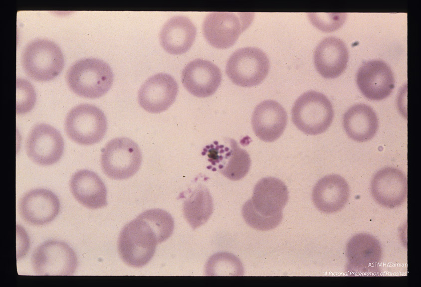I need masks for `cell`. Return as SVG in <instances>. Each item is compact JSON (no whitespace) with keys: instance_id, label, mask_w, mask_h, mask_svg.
I'll use <instances>...</instances> for the list:
<instances>
[{"instance_id":"obj_1","label":"cell","mask_w":421,"mask_h":287,"mask_svg":"<svg viewBox=\"0 0 421 287\" xmlns=\"http://www.w3.org/2000/svg\"><path fill=\"white\" fill-rule=\"evenodd\" d=\"M174 221L167 211L160 209L147 210L127 223L120 232L118 250L128 265L141 268L153 258L158 243L172 234Z\"/></svg>"},{"instance_id":"obj_2","label":"cell","mask_w":421,"mask_h":287,"mask_svg":"<svg viewBox=\"0 0 421 287\" xmlns=\"http://www.w3.org/2000/svg\"><path fill=\"white\" fill-rule=\"evenodd\" d=\"M66 79L69 88L76 95L93 99L109 91L113 82V74L105 61L88 58L72 65L67 72Z\"/></svg>"},{"instance_id":"obj_3","label":"cell","mask_w":421,"mask_h":287,"mask_svg":"<svg viewBox=\"0 0 421 287\" xmlns=\"http://www.w3.org/2000/svg\"><path fill=\"white\" fill-rule=\"evenodd\" d=\"M334 117L331 103L323 94L309 91L301 95L292 109L295 126L305 134L316 135L325 132Z\"/></svg>"},{"instance_id":"obj_4","label":"cell","mask_w":421,"mask_h":287,"mask_svg":"<svg viewBox=\"0 0 421 287\" xmlns=\"http://www.w3.org/2000/svg\"><path fill=\"white\" fill-rule=\"evenodd\" d=\"M21 63L28 77L36 81H46L53 79L61 72L64 58L56 44L47 39H39L25 46Z\"/></svg>"},{"instance_id":"obj_5","label":"cell","mask_w":421,"mask_h":287,"mask_svg":"<svg viewBox=\"0 0 421 287\" xmlns=\"http://www.w3.org/2000/svg\"><path fill=\"white\" fill-rule=\"evenodd\" d=\"M142 154L138 144L127 138L110 141L102 151L101 164L109 178L123 180L134 175L140 168Z\"/></svg>"},{"instance_id":"obj_6","label":"cell","mask_w":421,"mask_h":287,"mask_svg":"<svg viewBox=\"0 0 421 287\" xmlns=\"http://www.w3.org/2000/svg\"><path fill=\"white\" fill-rule=\"evenodd\" d=\"M68 137L76 143L92 145L100 142L105 136L107 122L103 111L88 104L79 105L68 113L65 121Z\"/></svg>"},{"instance_id":"obj_7","label":"cell","mask_w":421,"mask_h":287,"mask_svg":"<svg viewBox=\"0 0 421 287\" xmlns=\"http://www.w3.org/2000/svg\"><path fill=\"white\" fill-rule=\"evenodd\" d=\"M269 61L261 49L252 47L241 48L229 57L225 72L235 85L250 87L260 84L266 77Z\"/></svg>"},{"instance_id":"obj_8","label":"cell","mask_w":421,"mask_h":287,"mask_svg":"<svg viewBox=\"0 0 421 287\" xmlns=\"http://www.w3.org/2000/svg\"><path fill=\"white\" fill-rule=\"evenodd\" d=\"M31 263L35 273L39 276H70L77 267L74 251L66 243L49 240L34 251Z\"/></svg>"},{"instance_id":"obj_9","label":"cell","mask_w":421,"mask_h":287,"mask_svg":"<svg viewBox=\"0 0 421 287\" xmlns=\"http://www.w3.org/2000/svg\"><path fill=\"white\" fill-rule=\"evenodd\" d=\"M64 144L60 133L46 124L35 125L28 135L26 150L35 163L49 165L57 162L63 152Z\"/></svg>"},{"instance_id":"obj_10","label":"cell","mask_w":421,"mask_h":287,"mask_svg":"<svg viewBox=\"0 0 421 287\" xmlns=\"http://www.w3.org/2000/svg\"><path fill=\"white\" fill-rule=\"evenodd\" d=\"M347 270L355 275L378 272L382 259L381 244L375 237L360 233L352 237L346 246Z\"/></svg>"},{"instance_id":"obj_11","label":"cell","mask_w":421,"mask_h":287,"mask_svg":"<svg viewBox=\"0 0 421 287\" xmlns=\"http://www.w3.org/2000/svg\"><path fill=\"white\" fill-rule=\"evenodd\" d=\"M247 24L246 20L237 13L212 12L204 21L203 32L211 46L226 49L234 45Z\"/></svg>"},{"instance_id":"obj_12","label":"cell","mask_w":421,"mask_h":287,"mask_svg":"<svg viewBox=\"0 0 421 287\" xmlns=\"http://www.w3.org/2000/svg\"><path fill=\"white\" fill-rule=\"evenodd\" d=\"M370 189L373 198L379 204L394 208L402 205L407 199V178L397 168L384 167L373 176Z\"/></svg>"},{"instance_id":"obj_13","label":"cell","mask_w":421,"mask_h":287,"mask_svg":"<svg viewBox=\"0 0 421 287\" xmlns=\"http://www.w3.org/2000/svg\"><path fill=\"white\" fill-rule=\"evenodd\" d=\"M178 86L170 75L160 73L149 78L141 86L138 95L140 106L151 113L167 110L174 103Z\"/></svg>"},{"instance_id":"obj_14","label":"cell","mask_w":421,"mask_h":287,"mask_svg":"<svg viewBox=\"0 0 421 287\" xmlns=\"http://www.w3.org/2000/svg\"><path fill=\"white\" fill-rule=\"evenodd\" d=\"M356 82L363 95L374 101L386 98L395 87L391 69L385 62L379 60L364 63L357 72Z\"/></svg>"},{"instance_id":"obj_15","label":"cell","mask_w":421,"mask_h":287,"mask_svg":"<svg viewBox=\"0 0 421 287\" xmlns=\"http://www.w3.org/2000/svg\"><path fill=\"white\" fill-rule=\"evenodd\" d=\"M182 83L192 95L206 98L213 94L221 81L219 68L210 61L196 59L189 62L182 73Z\"/></svg>"},{"instance_id":"obj_16","label":"cell","mask_w":421,"mask_h":287,"mask_svg":"<svg viewBox=\"0 0 421 287\" xmlns=\"http://www.w3.org/2000/svg\"><path fill=\"white\" fill-rule=\"evenodd\" d=\"M60 202L50 190L38 188L29 191L21 198L19 210L23 219L33 225H42L52 221L58 215Z\"/></svg>"},{"instance_id":"obj_17","label":"cell","mask_w":421,"mask_h":287,"mask_svg":"<svg viewBox=\"0 0 421 287\" xmlns=\"http://www.w3.org/2000/svg\"><path fill=\"white\" fill-rule=\"evenodd\" d=\"M350 195L349 185L341 175H326L315 185L312 193L313 203L320 211L327 214L338 212L344 208Z\"/></svg>"},{"instance_id":"obj_18","label":"cell","mask_w":421,"mask_h":287,"mask_svg":"<svg viewBox=\"0 0 421 287\" xmlns=\"http://www.w3.org/2000/svg\"><path fill=\"white\" fill-rule=\"evenodd\" d=\"M286 112L276 101L267 100L258 104L253 112L251 124L255 135L265 142L277 140L285 130Z\"/></svg>"},{"instance_id":"obj_19","label":"cell","mask_w":421,"mask_h":287,"mask_svg":"<svg viewBox=\"0 0 421 287\" xmlns=\"http://www.w3.org/2000/svg\"><path fill=\"white\" fill-rule=\"evenodd\" d=\"M288 200L286 186L281 180L273 177L261 179L255 185L250 199L254 209L266 217L282 212Z\"/></svg>"},{"instance_id":"obj_20","label":"cell","mask_w":421,"mask_h":287,"mask_svg":"<svg viewBox=\"0 0 421 287\" xmlns=\"http://www.w3.org/2000/svg\"><path fill=\"white\" fill-rule=\"evenodd\" d=\"M349 58L348 49L340 39L328 37L317 46L314 55L315 68L325 78H335L346 69Z\"/></svg>"},{"instance_id":"obj_21","label":"cell","mask_w":421,"mask_h":287,"mask_svg":"<svg viewBox=\"0 0 421 287\" xmlns=\"http://www.w3.org/2000/svg\"><path fill=\"white\" fill-rule=\"evenodd\" d=\"M70 187L74 198L90 209H98L107 205V190L100 177L87 169L76 171L70 180Z\"/></svg>"},{"instance_id":"obj_22","label":"cell","mask_w":421,"mask_h":287,"mask_svg":"<svg viewBox=\"0 0 421 287\" xmlns=\"http://www.w3.org/2000/svg\"><path fill=\"white\" fill-rule=\"evenodd\" d=\"M197 34V29L188 17L173 16L163 25L160 33L162 47L172 54H182L192 47Z\"/></svg>"},{"instance_id":"obj_23","label":"cell","mask_w":421,"mask_h":287,"mask_svg":"<svg viewBox=\"0 0 421 287\" xmlns=\"http://www.w3.org/2000/svg\"><path fill=\"white\" fill-rule=\"evenodd\" d=\"M343 126L347 136L357 142H365L376 134L379 122L374 110L365 104H355L345 112Z\"/></svg>"},{"instance_id":"obj_24","label":"cell","mask_w":421,"mask_h":287,"mask_svg":"<svg viewBox=\"0 0 421 287\" xmlns=\"http://www.w3.org/2000/svg\"><path fill=\"white\" fill-rule=\"evenodd\" d=\"M213 210V202L208 189L199 185L183 203L184 216L193 229L206 223Z\"/></svg>"},{"instance_id":"obj_25","label":"cell","mask_w":421,"mask_h":287,"mask_svg":"<svg viewBox=\"0 0 421 287\" xmlns=\"http://www.w3.org/2000/svg\"><path fill=\"white\" fill-rule=\"evenodd\" d=\"M230 149L225 154L226 162L219 164V172L227 178L236 181L243 178L248 173L251 160L247 152L241 149L235 141L229 139Z\"/></svg>"},{"instance_id":"obj_26","label":"cell","mask_w":421,"mask_h":287,"mask_svg":"<svg viewBox=\"0 0 421 287\" xmlns=\"http://www.w3.org/2000/svg\"><path fill=\"white\" fill-rule=\"evenodd\" d=\"M243 266L239 260L227 253H218L212 255L206 266L208 276H242Z\"/></svg>"},{"instance_id":"obj_27","label":"cell","mask_w":421,"mask_h":287,"mask_svg":"<svg viewBox=\"0 0 421 287\" xmlns=\"http://www.w3.org/2000/svg\"><path fill=\"white\" fill-rule=\"evenodd\" d=\"M242 214L245 222L251 227L261 231H268L276 227L282 218V212L268 217L261 216L253 208L250 199L242 208Z\"/></svg>"},{"instance_id":"obj_28","label":"cell","mask_w":421,"mask_h":287,"mask_svg":"<svg viewBox=\"0 0 421 287\" xmlns=\"http://www.w3.org/2000/svg\"><path fill=\"white\" fill-rule=\"evenodd\" d=\"M17 82V108L18 114L27 112L32 108L35 102V93L32 86L27 81L20 80Z\"/></svg>"},{"instance_id":"obj_29","label":"cell","mask_w":421,"mask_h":287,"mask_svg":"<svg viewBox=\"0 0 421 287\" xmlns=\"http://www.w3.org/2000/svg\"><path fill=\"white\" fill-rule=\"evenodd\" d=\"M311 20L314 25L322 30L327 31V23L328 25L329 31L335 30L343 24L344 18L343 16H326V15H320L315 13L310 14Z\"/></svg>"}]
</instances>
